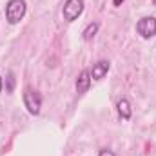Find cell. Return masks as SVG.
I'll list each match as a JSON object with an SVG mask.
<instances>
[{"instance_id":"1","label":"cell","mask_w":156,"mask_h":156,"mask_svg":"<svg viewBox=\"0 0 156 156\" xmlns=\"http://www.w3.org/2000/svg\"><path fill=\"white\" fill-rule=\"evenodd\" d=\"M26 0H9L5 5V18L9 24H18L26 15Z\"/></svg>"},{"instance_id":"2","label":"cell","mask_w":156,"mask_h":156,"mask_svg":"<svg viewBox=\"0 0 156 156\" xmlns=\"http://www.w3.org/2000/svg\"><path fill=\"white\" fill-rule=\"evenodd\" d=\"M24 105L27 107V111L31 115H38L40 109H42V96H40L35 89L26 87L24 89Z\"/></svg>"},{"instance_id":"3","label":"cell","mask_w":156,"mask_h":156,"mask_svg":"<svg viewBox=\"0 0 156 156\" xmlns=\"http://www.w3.org/2000/svg\"><path fill=\"white\" fill-rule=\"evenodd\" d=\"M136 31L142 38H153L156 35V18L154 16H144L136 24Z\"/></svg>"},{"instance_id":"4","label":"cell","mask_w":156,"mask_h":156,"mask_svg":"<svg viewBox=\"0 0 156 156\" xmlns=\"http://www.w3.org/2000/svg\"><path fill=\"white\" fill-rule=\"evenodd\" d=\"M82 11H83V0H67L64 4V9H62L64 20H67V22L76 20L82 15Z\"/></svg>"},{"instance_id":"5","label":"cell","mask_w":156,"mask_h":156,"mask_svg":"<svg viewBox=\"0 0 156 156\" xmlns=\"http://www.w3.org/2000/svg\"><path fill=\"white\" fill-rule=\"evenodd\" d=\"M109 67H111V64H109L107 60H100V62H96V64L93 66V69L89 71V73H91V78H93V80H102V78L107 75Z\"/></svg>"},{"instance_id":"6","label":"cell","mask_w":156,"mask_h":156,"mask_svg":"<svg viewBox=\"0 0 156 156\" xmlns=\"http://www.w3.org/2000/svg\"><path fill=\"white\" fill-rule=\"evenodd\" d=\"M89 85H91V73L89 71H82L80 76L76 78V91L80 94H83V93L89 91Z\"/></svg>"},{"instance_id":"7","label":"cell","mask_w":156,"mask_h":156,"mask_svg":"<svg viewBox=\"0 0 156 156\" xmlns=\"http://www.w3.org/2000/svg\"><path fill=\"white\" fill-rule=\"evenodd\" d=\"M116 107H118V115L122 116V120H129V118H131L133 113H131V104H129V100L122 98L116 104Z\"/></svg>"},{"instance_id":"8","label":"cell","mask_w":156,"mask_h":156,"mask_svg":"<svg viewBox=\"0 0 156 156\" xmlns=\"http://www.w3.org/2000/svg\"><path fill=\"white\" fill-rule=\"evenodd\" d=\"M96 31H98V24L96 22H91L85 29H83V33H82V37H83V40L85 42H89V40L94 38V35H96Z\"/></svg>"},{"instance_id":"9","label":"cell","mask_w":156,"mask_h":156,"mask_svg":"<svg viewBox=\"0 0 156 156\" xmlns=\"http://www.w3.org/2000/svg\"><path fill=\"white\" fill-rule=\"evenodd\" d=\"M98 156H115V153H113L111 149H102V151H100V154H98Z\"/></svg>"},{"instance_id":"10","label":"cell","mask_w":156,"mask_h":156,"mask_svg":"<svg viewBox=\"0 0 156 156\" xmlns=\"http://www.w3.org/2000/svg\"><path fill=\"white\" fill-rule=\"evenodd\" d=\"M123 4V0H113V5H116V7H120Z\"/></svg>"},{"instance_id":"11","label":"cell","mask_w":156,"mask_h":156,"mask_svg":"<svg viewBox=\"0 0 156 156\" xmlns=\"http://www.w3.org/2000/svg\"><path fill=\"white\" fill-rule=\"evenodd\" d=\"M2 85H4V82H2V76H0V93H2Z\"/></svg>"},{"instance_id":"12","label":"cell","mask_w":156,"mask_h":156,"mask_svg":"<svg viewBox=\"0 0 156 156\" xmlns=\"http://www.w3.org/2000/svg\"><path fill=\"white\" fill-rule=\"evenodd\" d=\"M153 4H154V5H156V0H153Z\"/></svg>"}]
</instances>
